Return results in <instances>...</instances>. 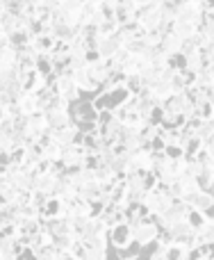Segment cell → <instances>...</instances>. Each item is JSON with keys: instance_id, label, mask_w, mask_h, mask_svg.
I'll use <instances>...</instances> for the list:
<instances>
[{"instance_id": "cell-1", "label": "cell", "mask_w": 214, "mask_h": 260, "mask_svg": "<svg viewBox=\"0 0 214 260\" xmlns=\"http://www.w3.org/2000/svg\"><path fill=\"white\" fill-rule=\"evenodd\" d=\"M189 212H192V208L187 206L185 201H175L173 206L169 208V210L164 212V215H160V231H169L171 226L180 224V221H185L189 217Z\"/></svg>"}, {"instance_id": "cell-2", "label": "cell", "mask_w": 214, "mask_h": 260, "mask_svg": "<svg viewBox=\"0 0 214 260\" xmlns=\"http://www.w3.org/2000/svg\"><path fill=\"white\" fill-rule=\"evenodd\" d=\"M157 235H160V229H157L151 219H141V224L132 229L134 242H137L141 249L148 247V244H155L157 242Z\"/></svg>"}, {"instance_id": "cell-3", "label": "cell", "mask_w": 214, "mask_h": 260, "mask_svg": "<svg viewBox=\"0 0 214 260\" xmlns=\"http://www.w3.org/2000/svg\"><path fill=\"white\" fill-rule=\"evenodd\" d=\"M71 117H73V123H98L100 112L94 108L91 101H78L71 108Z\"/></svg>"}, {"instance_id": "cell-4", "label": "cell", "mask_w": 214, "mask_h": 260, "mask_svg": "<svg viewBox=\"0 0 214 260\" xmlns=\"http://www.w3.org/2000/svg\"><path fill=\"white\" fill-rule=\"evenodd\" d=\"M132 242H134V238H132L130 224H121V226H116V229L110 231V244L116 249V251H125Z\"/></svg>"}, {"instance_id": "cell-5", "label": "cell", "mask_w": 214, "mask_h": 260, "mask_svg": "<svg viewBox=\"0 0 214 260\" xmlns=\"http://www.w3.org/2000/svg\"><path fill=\"white\" fill-rule=\"evenodd\" d=\"M144 206L151 210V215H164V212L169 210L171 206H173V201H171V199L166 197L162 189H155V192H151V194L146 197Z\"/></svg>"}, {"instance_id": "cell-6", "label": "cell", "mask_w": 214, "mask_h": 260, "mask_svg": "<svg viewBox=\"0 0 214 260\" xmlns=\"http://www.w3.org/2000/svg\"><path fill=\"white\" fill-rule=\"evenodd\" d=\"M57 96H64L66 101H71L73 105L78 103V101H82V91H80V87L76 85V80H73V76H64V78H59V82H57Z\"/></svg>"}, {"instance_id": "cell-7", "label": "cell", "mask_w": 214, "mask_h": 260, "mask_svg": "<svg viewBox=\"0 0 214 260\" xmlns=\"http://www.w3.org/2000/svg\"><path fill=\"white\" fill-rule=\"evenodd\" d=\"M137 9H139V0H119L116 3V23L119 25H128V23L137 21Z\"/></svg>"}, {"instance_id": "cell-8", "label": "cell", "mask_w": 214, "mask_h": 260, "mask_svg": "<svg viewBox=\"0 0 214 260\" xmlns=\"http://www.w3.org/2000/svg\"><path fill=\"white\" fill-rule=\"evenodd\" d=\"M185 203H187L192 210L207 212L210 208H214V197L210 192H194V194H187V197H185Z\"/></svg>"}, {"instance_id": "cell-9", "label": "cell", "mask_w": 214, "mask_h": 260, "mask_svg": "<svg viewBox=\"0 0 214 260\" xmlns=\"http://www.w3.org/2000/svg\"><path fill=\"white\" fill-rule=\"evenodd\" d=\"M183 48H185V39H183V37H178L175 32L162 37L160 50L166 55V57H175V55H180V53H183Z\"/></svg>"}, {"instance_id": "cell-10", "label": "cell", "mask_w": 214, "mask_h": 260, "mask_svg": "<svg viewBox=\"0 0 214 260\" xmlns=\"http://www.w3.org/2000/svg\"><path fill=\"white\" fill-rule=\"evenodd\" d=\"M100 235H110V231L105 229V224L98 219V217H91V219L85 224V229H82L80 240L82 242H89V240H96V238H100Z\"/></svg>"}, {"instance_id": "cell-11", "label": "cell", "mask_w": 214, "mask_h": 260, "mask_svg": "<svg viewBox=\"0 0 214 260\" xmlns=\"http://www.w3.org/2000/svg\"><path fill=\"white\" fill-rule=\"evenodd\" d=\"M110 96V112H116L119 108H125L132 99V94L128 91V87H114V89L107 91Z\"/></svg>"}, {"instance_id": "cell-12", "label": "cell", "mask_w": 214, "mask_h": 260, "mask_svg": "<svg viewBox=\"0 0 214 260\" xmlns=\"http://www.w3.org/2000/svg\"><path fill=\"white\" fill-rule=\"evenodd\" d=\"M85 157H87L85 146H66L62 153V160L66 167H82Z\"/></svg>"}, {"instance_id": "cell-13", "label": "cell", "mask_w": 214, "mask_h": 260, "mask_svg": "<svg viewBox=\"0 0 214 260\" xmlns=\"http://www.w3.org/2000/svg\"><path fill=\"white\" fill-rule=\"evenodd\" d=\"M73 80H76V85L80 87V91L85 94V91H98V85L94 82V78H91L89 69H85V71H76L73 73Z\"/></svg>"}, {"instance_id": "cell-14", "label": "cell", "mask_w": 214, "mask_h": 260, "mask_svg": "<svg viewBox=\"0 0 214 260\" xmlns=\"http://www.w3.org/2000/svg\"><path fill=\"white\" fill-rule=\"evenodd\" d=\"M18 57H21V53L12 46L0 48V69H14L18 64Z\"/></svg>"}, {"instance_id": "cell-15", "label": "cell", "mask_w": 214, "mask_h": 260, "mask_svg": "<svg viewBox=\"0 0 214 260\" xmlns=\"http://www.w3.org/2000/svg\"><path fill=\"white\" fill-rule=\"evenodd\" d=\"M76 242H78L76 235H55L53 238V247L57 249L59 253H71Z\"/></svg>"}, {"instance_id": "cell-16", "label": "cell", "mask_w": 214, "mask_h": 260, "mask_svg": "<svg viewBox=\"0 0 214 260\" xmlns=\"http://www.w3.org/2000/svg\"><path fill=\"white\" fill-rule=\"evenodd\" d=\"M196 244H198V249L205 247V244L207 247H214V217H210L205 229L196 233Z\"/></svg>"}, {"instance_id": "cell-17", "label": "cell", "mask_w": 214, "mask_h": 260, "mask_svg": "<svg viewBox=\"0 0 214 260\" xmlns=\"http://www.w3.org/2000/svg\"><path fill=\"white\" fill-rule=\"evenodd\" d=\"M160 76H162V71H157L153 64H148V67H144L141 71H139V78H141V85L144 87H148V89H153L155 87V82L160 80Z\"/></svg>"}, {"instance_id": "cell-18", "label": "cell", "mask_w": 214, "mask_h": 260, "mask_svg": "<svg viewBox=\"0 0 214 260\" xmlns=\"http://www.w3.org/2000/svg\"><path fill=\"white\" fill-rule=\"evenodd\" d=\"M194 233H196V231L192 229V224H189L187 219H185V221H180V224H175V226H171V229H169V235H171V238H173V240L187 238V235H194Z\"/></svg>"}, {"instance_id": "cell-19", "label": "cell", "mask_w": 214, "mask_h": 260, "mask_svg": "<svg viewBox=\"0 0 214 260\" xmlns=\"http://www.w3.org/2000/svg\"><path fill=\"white\" fill-rule=\"evenodd\" d=\"M187 221H189V224H192V229L198 233V231H203V229H205V226H207V221H210V217H207L205 212L192 210V212H189V217H187Z\"/></svg>"}, {"instance_id": "cell-20", "label": "cell", "mask_w": 214, "mask_h": 260, "mask_svg": "<svg viewBox=\"0 0 214 260\" xmlns=\"http://www.w3.org/2000/svg\"><path fill=\"white\" fill-rule=\"evenodd\" d=\"M37 73L44 78H48L50 73H55L53 57H50V55H39V59H37Z\"/></svg>"}, {"instance_id": "cell-21", "label": "cell", "mask_w": 214, "mask_h": 260, "mask_svg": "<svg viewBox=\"0 0 214 260\" xmlns=\"http://www.w3.org/2000/svg\"><path fill=\"white\" fill-rule=\"evenodd\" d=\"M139 256H141V247L137 242H132L125 251H119V260H139Z\"/></svg>"}, {"instance_id": "cell-22", "label": "cell", "mask_w": 214, "mask_h": 260, "mask_svg": "<svg viewBox=\"0 0 214 260\" xmlns=\"http://www.w3.org/2000/svg\"><path fill=\"white\" fill-rule=\"evenodd\" d=\"M164 153H166V157H171V160H175V162L185 160V155H187V153H185V148L180 146V144H169Z\"/></svg>"}, {"instance_id": "cell-23", "label": "cell", "mask_w": 214, "mask_h": 260, "mask_svg": "<svg viewBox=\"0 0 214 260\" xmlns=\"http://www.w3.org/2000/svg\"><path fill=\"white\" fill-rule=\"evenodd\" d=\"M37 256H39V260H59V256H62V253H59L57 249L50 244V247H44L41 251H37Z\"/></svg>"}, {"instance_id": "cell-24", "label": "cell", "mask_w": 214, "mask_h": 260, "mask_svg": "<svg viewBox=\"0 0 214 260\" xmlns=\"http://www.w3.org/2000/svg\"><path fill=\"white\" fill-rule=\"evenodd\" d=\"M205 148H207V151H210V155L214 157V137L210 139V142H205Z\"/></svg>"}, {"instance_id": "cell-25", "label": "cell", "mask_w": 214, "mask_h": 260, "mask_svg": "<svg viewBox=\"0 0 214 260\" xmlns=\"http://www.w3.org/2000/svg\"><path fill=\"white\" fill-rule=\"evenodd\" d=\"M59 260H78V258L73 256V253H62V256H59Z\"/></svg>"}, {"instance_id": "cell-26", "label": "cell", "mask_w": 214, "mask_h": 260, "mask_svg": "<svg viewBox=\"0 0 214 260\" xmlns=\"http://www.w3.org/2000/svg\"><path fill=\"white\" fill-rule=\"evenodd\" d=\"M210 260H214V256H212V258H210Z\"/></svg>"}]
</instances>
